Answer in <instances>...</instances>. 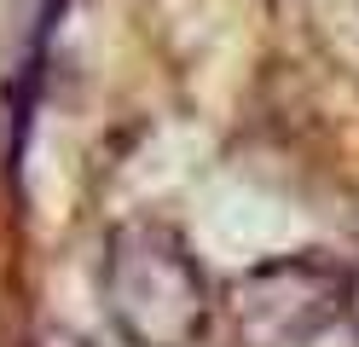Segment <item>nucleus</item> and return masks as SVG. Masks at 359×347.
<instances>
[{
	"instance_id": "nucleus-1",
	"label": "nucleus",
	"mask_w": 359,
	"mask_h": 347,
	"mask_svg": "<svg viewBox=\"0 0 359 347\" xmlns=\"http://www.w3.org/2000/svg\"><path fill=\"white\" fill-rule=\"evenodd\" d=\"M99 284L128 347H197L209 330V278L168 220H128L110 231Z\"/></svg>"
},
{
	"instance_id": "nucleus-2",
	"label": "nucleus",
	"mask_w": 359,
	"mask_h": 347,
	"mask_svg": "<svg viewBox=\"0 0 359 347\" xmlns=\"http://www.w3.org/2000/svg\"><path fill=\"white\" fill-rule=\"evenodd\" d=\"M226 313L243 347H313L336 318H348V266L319 249L273 254L232 278Z\"/></svg>"
},
{
	"instance_id": "nucleus-3",
	"label": "nucleus",
	"mask_w": 359,
	"mask_h": 347,
	"mask_svg": "<svg viewBox=\"0 0 359 347\" xmlns=\"http://www.w3.org/2000/svg\"><path fill=\"white\" fill-rule=\"evenodd\" d=\"M24 347H93V341L76 336V330H58V324H47V330H35Z\"/></svg>"
},
{
	"instance_id": "nucleus-4",
	"label": "nucleus",
	"mask_w": 359,
	"mask_h": 347,
	"mask_svg": "<svg viewBox=\"0 0 359 347\" xmlns=\"http://www.w3.org/2000/svg\"><path fill=\"white\" fill-rule=\"evenodd\" d=\"M348 318H353V330H359V261L348 266Z\"/></svg>"
}]
</instances>
